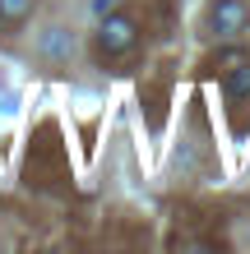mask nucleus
<instances>
[{"label": "nucleus", "mask_w": 250, "mask_h": 254, "mask_svg": "<svg viewBox=\"0 0 250 254\" xmlns=\"http://www.w3.org/2000/svg\"><path fill=\"white\" fill-rule=\"evenodd\" d=\"M135 42H139V23L130 19V14H102L97 19V56L102 61H121V56L135 51Z\"/></svg>", "instance_id": "obj_1"}, {"label": "nucleus", "mask_w": 250, "mask_h": 254, "mask_svg": "<svg viewBox=\"0 0 250 254\" xmlns=\"http://www.w3.org/2000/svg\"><path fill=\"white\" fill-rule=\"evenodd\" d=\"M246 28H250L246 0H218L209 9V37L213 42H237V37H246Z\"/></svg>", "instance_id": "obj_2"}, {"label": "nucleus", "mask_w": 250, "mask_h": 254, "mask_svg": "<svg viewBox=\"0 0 250 254\" xmlns=\"http://www.w3.org/2000/svg\"><path fill=\"white\" fill-rule=\"evenodd\" d=\"M37 51H42V56H47V61H51V65H65V61H70V56H75V37H70V33H65V28H47V33H42V37H37Z\"/></svg>", "instance_id": "obj_3"}, {"label": "nucleus", "mask_w": 250, "mask_h": 254, "mask_svg": "<svg viewBox=\"0 0 250 254\" xmlns=\"http://www.w3.org/2000/svg\"><path fill=\"white\" fill-rule=\"evenodd\" d=\"M223 93H227V102H232V107L250 102V65H246V61L223 69Z\"/></svg>", "instance_id": "obj_4"}, {"label": "nucleus", "mask_w": 250, "mask_h": 254, "mask_svg": "<svg viewBox=\"0 0 250 254\" xmlns=\"http://www.w3.org/2000/svg\"><path fill=\"white\" fill-rule=\"evenodd\" d=\"M28 14H33V0H0V23L5 28H19Z\"/></svg>", "instance_id": "obj_5"}, {"label": "nucleus", "mask_w": 250, "mask_h": 254, "mask_svg": "<svg viewBox=\"0 0 250 254\" xmlns=\"http://www.w3.org/2000/svg\"><path fill=\"white\" fill-rule=\"evenodd\" d=\"M116 5H121V0H93V14H97V19H102V14H111Z\"/></svg>", "instance_id": "obj_6"}]
</instances>
